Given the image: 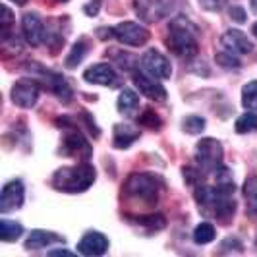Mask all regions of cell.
<instances>
[{
  "instance_id": "cell-1",
  "label": "cell",
  "mask_w": 257,
  "mask_h": 257,
  "mask_svg": "<svg viewBox=\"0 0 257 257\" xmlns=\"http://www.w3.org/2000/svg\"><path fill=\"white\" fill-rule=\"evenodd\" d=\"M195 201L199 211L207 217L228 222L236 213V201H234V182H217V186H205L199 184L193 188Z\"/></svg>"
},
{
  "instance_id": "cell-2",
  "label": "cell",
  "mask_w": 257,
  "mask_h": 257,
  "mask_svg": "<svg viewBox=\"0 0 257 257\" xmlns=\"http://www.w3.org/2000/svg\"><path fill=\"white\" fill-rule=\"evenodd\" d=\"M97 180V170L89 163H79L76 167L58 168L52 176V188L64 193L87 192Z\"/></svg>"
},
{
  "instance_id": "cell-3",
  "label": "cell",
  "mask_w": 257,
  "mask_h": 257,
  "mask_svg": "<svg viewBox=\"0 0 257 257\" xmlns=\"http://www.w3.org/2000/svg\"><path fill=\"white\" fill-rule=\"evenodd\" d=\"M168 49L180 58H193L199 51V43L195 35V27L184 18L178 16L170 22L167 37Z\"/></svg>"
},
{
  "instance_id": "cell-4",
  "label": "cell",
  "mask_w": 257,
  "mask_h": 257,
  "mask_svg": "<svg viewBox=\"0 0 257 257\" xmlns=\"http://www.w3.org/2000/svg\"><path fill=\"white\" fill-rule=\"evenodd\" d=\"M159 192H161L159 178L153 174H147V172H134V174H130L124 184L126 197L142 203V205H157Z\"/></svg>"
},
{
  "instance_id": "cell-5",
  "label": "cell",
  "mask_w": 257,
  "mask_h": 257,
  "mask_svg": "<svg viewBox=\"0 0 257 257\" xmlns=\"http://www.w3.org/2000/svg\"><path fill=\"white\" fill-rule=\"evenodd\" d=\"M222 145L213 138H203L195 145V163L205 174H215L222 167Z\"/></svg>"
},
{
  "instance_id": "cell-6",
  "label": "cell",
  "mask_w": 257,
  "mask_h": 257,
  "mask_svg": "<svg viewBox=\"0 0 257 257\" xmlns=\"http://www.w3.org/2000/svg\"><path fill=\"white\" fill-rule=\"evenodd\" d=\"M112 33H114V39H118L122 45H128V47H143L151 39L149 29L138 22H122L116 27H112Z\"/></svg>"
},
{
  "instance_id": "cell-7",
  "label": "cell",
  "mask_w": 257,
  "mask_h": 257,
  "mask_svg": "<svg viewBox=\"0 0 257 257\" xmlns=\"http://www.w3.org/2000/svg\"><path fill=\"white\" fill-rule=\"evenodd\" d=\"M60 153L70 159H83L87 163L93 155V149H91L89 142L83 138V134L79 130L72 128L70 132H66L62 145H60Z\"/></svg>"
},
{
  "instance_id": "cell-8",
  "label": "cell",
  "mask_w": 257,
  "mask_h": 257,
  "mask_svg": "<svg viewBox=\"0 0 257 257\" xmlns=\"http://www.w3.org/2000/svg\"><path fill=\"white\" fill-rule=\"evenodd\" d=\"M140 62H142L143 72L155 79H168L172 76V66L168 62V58L163 52L155 51V49H149L145 52Z\"/></svg>"
},
{
  "instance_id": "cell-9",
  "label": "cell",
  "mask_w": 257,
  "mask_h": 257,
  "mask_svg": "<svg viewBox=\"0 0 257 257\" xmlns=\"http://www.w3.org/2000/svg\"><path fill=\"white\" fill-rule=\"evenodd\" d=\"M136 14L147 24H155L172 10V0H134Z\"/></svg>"
},
{
  "instance_id": "cell-10",
  "label": "cell",
  "mask_w": 257,
  "mask_h": 257,
  "mask_svg": "<svg viewBox=\"0 0 257 257\" xmlns=\"http://www.w3.org/2000/svg\"><path fill=\"white\" fill-rule=\"evenodd\" d=\"M83 79H85L87 83L103 85V87H110V89L120 87V83H122L114 68H112L110 64H104V62L89 66V68L83 72Z\"/></svg>"
},
{
  "instance_id": "cell-11",
  "label": "cell",
  "mask_w": 257,
  "mask_h": 257,
  "mask_svg": "<svg viewBox=\"0 0 257 257\" xmlns=\"http://www.w3.org/2000/svg\"><path fill=\"white\" fill-rule=\"evenodd\" d=\"M24 199H26L24 182L10 180L2 188V193H0V213H2V215H8V213H12V211L22 209Z\"/></svg>"
},
{
  "instance_id": "cell-12",
  "label": "cell",
  "mask_w": 257,
  "mask_h": 257,
  "mask_svg": "<svg viewBox=\"0 0 257 257\" xmlns=\"http://www.w3.org/2000/svg\"><path fill=\"white\" fill-rule=\"evenodd\" d=\"M39 101V85L33 79H22L12 85V103L20 108H31Z\"/></svg>"
},
{
  "instance_id": "cell-13",
  "label": "cell",
  "mask_w": 257,
  "mask_h": 257,
  "mask_svg": "<svg viewBox=\"0 0 257 257\" xmlns=\"http://www.w3.org/2000/svg\"><path fill=\"white\" fill-rule=\"evenodd\" d=\"M39 68V76L45 77V85H47V89L52 91L60 101L64 104H68L72 101V97H74V91L70 87V83L66 81L64 76H60V74H56V72H51V70H45V68Z\"/></svg>"
},
{
  "instance_id": "cell-14",
  "label": "cell",
  "mask_w": 257,
  "mask_h": 257,
  "mask_svg": "<svg viewBox=\"0 0 257 257\" xmlns=\"http://www.w3.org/2000/svg\"><path fill=\"white\" fill-rule=\"evenodd\" d=\"M22 31H24V39L31 47H39L45 41L47 27H45L41 16L37 12H27L22 18Z\"/></svg>"
},
{
  "instance_id": "cell-15",
  "label": "cell",
  "mask_w": 257,
  "mask_h": 257,
  "mask_svg": "<svg viewBox=\"0 0 257 257\" xmlns=\"http://www.w3.org/2000/svg\"><path fill=\"white\" fill-rule=\"evenodd\" d=\"M134 83L140 89V93L145 95L147 99L159 101V103L167 101V89L161 85L159 79L151 77L149 74H145V72H134Z\"/></svg>"
},
{
  "instance_id": "cell-16",
  "label": "cell",
  "mask_w": 257,
  "mask_h": 257,
  "mask_svg": "<svg viewBox=\"0 0 257 257\" xmlns=\"http://www.w3.org/2000/svg\"><path fill=\"white\" fill-rule=\"evenodd\" d=\"M220 45L224 51L232 52V54H249L253 51V41L245 35L240 29H228L222 37H220Z\"/></svg>"
},
{
  "instance_id": "cell-17",
  "label": "cell",
  "mask_w": 257,
  "mask_h": 257,
  "mask_svg": "<svg viewBox=\"0 0 257 257\" xmlns=\"http://www.w3.org/2000/svg\"><path fill=\"white\" fill-rule=\"evenodd\" d=\"M77 251L81 255H104L108 251V238L104 236L103 232H87L77 242Z\"/></svg>"
},
{
  "instance_id": "cell-18",
  "label": "cell",
  "mask_w": 257,
  "mask_h": 257,
  "mask_svg": "<svg viewBox=\"0 0 257 257\" xmlns=\"http://www.w3.org/2000/svg\"><path fill=\"white\" fill-rule=\"evenodd\" d=\"M142 132L130 124H116L112 132V145L114 149H128L140 140Z\"/></svg>"
},
{
  "instance_id": "cell-19",
  "label": "cell",
  "mask_w": 257,
  "mask_h": 257,
  "mask_svg": "<svg viewBox=\"0 0 257 257\" xmlns=\"http://www.w3.org/2000/svg\"><path fill=\"white\" fill-rule=\"evenodd\" d=\"M58 242H64V238L60 234L47 230H33L26 240V249L27 251H37V249H43L51 244H58Z\"/></svg>"
},
{
  "instance_id": "cell-20",
  "label": "cell",
  "mask_w": 257,
  "mask_h": 257,
  "mask_svg": "<svg viewBox=\"0 0 257 257\" xmlns=\"http://www.w3.org/2000/svg\"><path fill=\"white\" fill-rule=\"evenodd\" d=\"M116 106H118V112L124 116H134L136 110L140 108V95L130 87H124L118 95V101H116Z\"/></svg>"
},
{
  "instance_id": "cell-21",
  "label": "cell",
  "mask_w": 257,
  "mask_h": 257,
  "mask_svg": "<svg viewBox=\"0 0 257 257\" xmlns=\"http://www.w3.org/2000/svg\"><path fill=\"white\" fill-rule=\"evenodd\" d=\"M91 51V41L87 37H81L77 39V43H74V47H72V51L70 54L66 56V68H76L77 64H81L83 60H85V56L89 54Z\"/></svg>"
},
{
  "instance_id": "cell-22",
  "label": "cell",
  "mask_w": 257,
  "mask_h": 257,
  "mask_svg": "<svg viewBox=\"0 0 257 257\" xmlns=\"http://www.w3.org/2000/svg\"><path fill=\"white\" fill-rule=\"evenodd\" d=\"M22 234H24V226L20 222L10 219L0 220V238H2V242H16V240L22 238Z\"/></svg>"
},
{
  "instance_id": "cell-23",
  "label": "cell",
  "mask_w": 257,
  "mask_h": 257,
  "mask_svg": "<svg viewBox=\"0 0 257 257\" xmlns=\"http://www.w3.org/2000/svg\"><path fill=\"white\" fill-rule=\"evenodd\" d=\"M215 238H217V230H215V226L211 222H201L193 230V242L199 245L211 244Z\"/></svg>"
},
{
  "instance_id": "cell-24",
  "label": "cell",
  "mask_w": 257,
  "mask_h": 257,
  "mask_svg": "<svg viewBox=\"0 0 257 257\" xmlns=\"http://www.w3.org/2000/svg\"><path fill=\"white\" fill-rule=\"evenodd\" d=\"M244 197L245 205H247V213L249 215H257V176H249L244 184Z\"/></svg>"
},
{
  "instance_id": "cell-25",
  "label": "cell",
  "mask_w": 257,
  "mask_h": 257,
  "mask_svg": "<svg viewBox=\"0 0 257 257\" xmlns=\"http://www.w3.org/2000/svg\"><path fill=\"white\" fill-rule=\"evenodd\" d=\"M134 222L140 224L143 228H147L149 232L163 230L167 226V219L163 215H142V217H134Z\"/></svg>"
},
{
  "instance_id": "cell-26",
  "label": "cell",
  "mask_w": 257,
  "mask_h": 257,
  "mask_svg": "<svg viewBox=\"0 0 257 257\" xmlns=\"http://www.w3.org/2000/svg\"><path fill=\"white\" fill-rule=\"evenodd\" d=\"M242 104L247 110L257 112V81H249L242 87Z\"/></svg>"
},
{
  "instance_id": "cell-27",
  "label": "cell",
  "mask_w": 257,
  "mask_h": 257,
  "mask_svg": "<svg viewBox=\"0 0 257 257\" xmlns=\"http://www.w3.org/2000/svg\"><path fill=\"white\" fill-rule=\"evenodd\" d=\"M236 132L238 134H253L257 132V114L255 112H245L236 120Z\"/></svg>"
},
{
  "instance_id": "cell-28",
  "label": "cell",
  "mask_w": 257,
  "mask_h": 257,
  "mask_svg": "<svg viewBox=\"0 0 257 257\" xmlns=\"http://www.w3.org/2000/svg\"><path fill=\"white\" fill-rule=\"evenodd\" d=\"M205 124H207L205 118H201V116H188V118L182 120V130L186 134L197 136V134H201L205 130Z\"/></svg>"
},
{
  "instance_id": "cell-29",
  "label": "cell",
  "mask_w": 257,
  "mask_h": 257,
  "mask_svg": "<svg viewBox=\"0 0 257 257\" xmlns=\"http://www.w3.org/2000/svg\"><path fill=\"white\" fill-rule=\"evenodd\" d=\"M138 124H140V126H145V128H149V130H161L163 120H161V116L157 114L155 110L145 108L142 112V116L138 118Z\"/></svg>"
},
{
  "instance_id": "cell-30",
  "label": "cell",
  "mask_w": 257,
  "mask_h": 257,
  "mask_svg": "<svg viewBox=\"0 0 257 257\" xmlns=\"http://www.w3.org/2000/svg\"><path fill=\"white\" fill-rule=\"evenodd\" d=\"M215 60H217V64L222 66V68H226V70H238L240 68V60L236 58V54H232L228 51H220L217 56H215Z\"/></svg>"
},
{
  "instance_id": "cell-31",
  "label": "cell",
  "mask_w": 257,
  "mask_h": 257,
  "mask_svg": "<svg viewBox=\"0 0 257 257\" xmlns=\"http://www.w3.org/2000/svg\"><path fill=\"white\" fill-rule=\"evenodd\" d=\"M244 245L238 238H226L219 247V253H242Z\"/></svg>"
},
{
  "instance_id": "cell-32",
  "label": "cell",
  "mask_w": 257,
  "mask_h": 257,
  "mask_svg": "<svg viewBox=\"0 0 257 257\" xmlns=\"http://www.w3.org/2000/svg\"><path fill=\"white\" fill-rule=\"evenodd\" d=\"M10 24H12V12L8 6H4V18H2V39L10 37Z\"/></svg>"
},
{
  "instance_id": "cell-33",
  "label": "cell",
  "mask_w": 257,
  "mask_h": 257,
  "mask_svg": "<svg viewBox=\"0 0 257 257\" xmlns=\"http://www.w3.org/2000/svg\"><path fill=\"white\" fill-rule=\"evenodd\" d=\"M228 14H230L232 20H234V22H238V24H244L245 22V10L244 8H240V6H230Z\"/></svg>"
},
{
  "instance_id": "cell-34",
  "label": "cell",
  "mask_w": 257,
  "mask_h": 257,
  "mask_svg": "<svg viewBox=\"0 0 257 257\" xmlns=\"http://www.w3.org/2000/svg\"><path fill=\"white\" fill-rule=\"evenodd\" d=\"M99 8H101V0H91L89 4L83 8V12L93 18V16H97V14H99Z\"/></svg>"
},
{
  "instance_id": "cell-35",
  "label": "cell",
  "mask_w": 257,
  "mask_h": 257,
  "mask_svg": "<svg viewBox=\"0 0 257 257\" xmlns=\"http://www.w3.org/2000/svg\"><path fill=\"white\" fill-rule=\"evenodd\" d=\"M49 255H64V257H74L72 251H68V249H52L49 251Z\"/></svg>"
},
{
  "instance_id": "cell-36",
  "label": "cell",
  "mask_w": 257,
  "mask_h": 257,
  "mask_svg": "<svg viewBox=\"0 0 257 257\" xmlns=\"http://www.w3.org/2000/svg\"><path fill=\"white\" fill-rule=\"evenodd\" d=\"M14 4H18V6H24V4H27L29 0H12Z\"/></svg>"
},
{
  "instance_id": "cell-37",
  "label": "cell",
  "mask_w": 257,
  "mask_h": 257,
  "mask_svg": "<svg viewBox=\"0 0 257 257\" xmlns=\"http://www.w3.org/2000/svg\"><path fill=\"white\" fill-rule=\"evenodd\" d=\"M251 10L257 12V0H251Z\"/></svg>"
},
{
  "instance_id": "cell-38",
  "label": "cell",
  "mask_w": 257,
  "mask_h": 257,
  "mask_svg": "<svg viewBox=\"0 0 257 257\" xmlns=\"http://www.w3.org/2000/svg\"><path fill=\"white\" fill-rule=\"evenodd\" d=\"M251 33H253V35H255V37H257V24H255V26H253V27H251Z\"/></svg>"
},
{
  "instance_id": "cell-39",
  "label": "cell",
  "mask_w": 257,
  "mask_h": 257,
  "mask_svg": "<svg viewBox=\"0 0 257 257\" xmlns=\"http://www.w3.org/2000/svg\"><path fill=\"white\" fill-rule=\"evenodd\" d=\"M60 2H64V0H60Z\"/></svg>"
}]
</instances>
